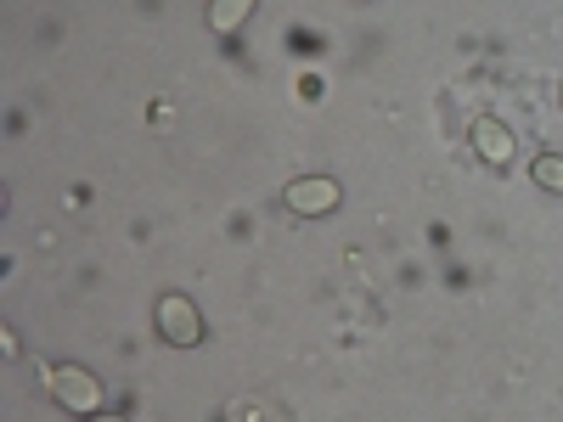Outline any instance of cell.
I'll use <instances>...</instances> for the list:
<instances>
[{
	"mask_svg": "<svg viewBox=\"0 0 563 422\" xmlns=\"http://www.w3.org/2000/svg\"><path fill=\"white\" fill-rule=\"evenodd\" d=\"M153 321H158V338L164 344H175V349H198L203 344V310L186 299V293H164L158 299V310H153Z\"/></svg>",
	"mask_w": 563,
	"mask_h": 422,
	"instance_id": "1",
	"label": "cell"
},
{
	"mask_svg": "<svg viewBox=\"0 0 563 422\" xmlns=\"http://www.w3.org/2000/svg\"><path fill=\"white\" fill-rule=\"evenodd\" d=\"M45 389H52V400L74 417H97V406H102V384H97V371H85V366H52L45 371Z\"/></svg>",
	"mask_w": 563,
	"mask_h": 422,
	"instance_id": "2",
	"label": "cell"
},
{
	"mask_svg": "<svg viewBox=\"0 0 563 422\" xmlns=\"http://www.w3.org/2000/svg\"><path fill=\"white\" fill-rule=\"evenodd\" d=\"M339 198H344V192H339L333 175H305V180H294L288 192H282V203H288L294 214H310V220H316V214H333Z\"/></svg>",
	"mask_w": 563,
	"mask_h": 422,
	"instance_id": "3",
	"label": "cell"
},
{
	"mask_svg": "<svg viewBox=\"0 0 563 422\" xmlns=\"http://www.w3.org/2000/svg\"><path fill=\"white\" fill-rule=\"evenodd\" d=\"M474 153H479L490 169H507L512 158H519V141H512V130H507V124L479 119V124H474Z\"/></svg>",
	"mask_w": 563,
	"mask_h": 422,
	"instance_id": "4",
	"label": "cell"
},
{
	"mask_svg": "<svg viewBox=\"0 0 563 422\" xmlns=\"http://www.w3.org/2000/svg\"><path fill=\"white\" fill-rule=\"evenodd\" d=\"M260 7V0H209V12H203V23L214 29V34H238L243 23H249V12Z\"/></svg>",
	"mask_w": 563,
	"mask_h": 422,
	"instance_id": "5",
	"label": "cell"
},
{
	"mask_svg": "<svg viewBox=\"0 0 563 422\" xmlns=\"http://www.w3.org/2000/svg\"><path fill=\"white\" fill-rule=\"evenodd\" d=\"M530 175H536V186H547V192H563V158L558 153H541L530 164Z\"/></svg>",
	"mask_w": 563,
	"mask_h": 422,
	"instance_id": "6",
	"label": "cell"
},
{
	"mask_svg": "<svg viewBox=\"0 0 563 422\" xmlns=\"http://www.w3.org/2000/svg\"><path fill=\"white\" fill-rule=\"evenodd\" d=\"M79 422H124V417H79Z\"/></svg>",
	"mask_w": 563,
	"mask_h": 422,
	"instance_id": "7",
	"label": "cell"
},
{
	"mask_svg": "<svg viewBox=\"0 0 563 422\" xmlns=\"http://www.w3.org/2000/svg\"><path fill=\"white\" fill-rule=\"evenodd\" d=\"M558 108H563V85H558Z\"/></svg>",
	"mask_w": 563,
	"mask_h": 422,
	"instance_id": "8",
	"label": "cell"
}]
</instances>
